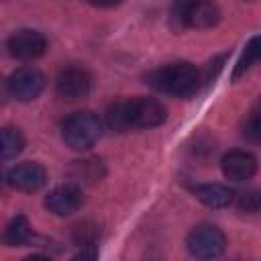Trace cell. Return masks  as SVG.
<instances>
[{
  "instance_id": "cell-1",
  "label": "cell",
  "mask_w": 261,
  "mask_h": 261,
  "mask_svg": "<svg viewBox=\"0 0 261 261\" xmlns=\"http://www.w3.org/2000/svg\"><path fill=\"white\" fill-rule=\"evenodd\" d=\"M165 118H167L165 106L159 100L147 96L118 100L106 112V122L116 133H124L130 128H153L163 124Z\"/></svg>"
},
{
  "instance_id": "cell-2",
  "label": "cell",
  "mask_w": 261,
  "mask_h": 261,
  "mask_svg": "<svg viewBox=\"0 0 261 261\" xmlns=\"http://www.w3.org/2000/svg\"><path fill=\"white\" fill-rule=\"evenodd\" d=\"M149 86L163 94H171L177 98H190L200 90L202 73L196 69V65L188 61H173L167 65H161L153 69L147 75Z\"/></svg>"
},
{
  "instance_id": "cell-3",
  "label": "cell",
  "mask_w": 261,
  "mask_h": 261,
  "mask_svg": "<svg viewBox=\"0 0 261 261\" xmlns=\"http://www.w3.org/2000/svg\"><path fill=\"white\" fill-rule=\"evenodd\" d=\"M102 135L100 118L90 110H80L69 114L61 124V137L67 147L75 151H86L94 147V143Z\"/></svg>"
},
{
  "instance_id": "cell-4",
  "label": "cell",
  "mask_w": 261,
  "mask_h": 261,
  "mask_svg": "<svg viewBox=\"0 0 261 261\" xmlns=\"http://www.w3.org/2000/svg\"><path fill=\"white\" fill-rule=\"evenodd\" d=\"M188 251L200 259L218 257L226 247V237L216 224H198L190 230L186 239Z\"/></svg>"
},
{
  "instance_id": "cell-5",
  "label": "cell",
  "mask_w": 261,
  "mask_h": 261,
  "mask_svg": "<svg viewBox=\"0 0 261 261\" xmlns=\"http://www.w3.org/2000/svg\"><path fill=\"white\" fill-rule=\"evenodd\" d=\"M6 49L20 61H33L47 51V39L35 29H18L8 37Z\"/></svg>"
},
{
  "instance_id": "cell-6",
  "label": "cell",
  "mask_w": 261,
  "mask_h": 261,
  "mask_svg": "<svg viewBox=\"0 0 261 261\" xmlns=\"http://www.w3.org/2000/svg\"><path fill=\"white\" fill-rule=\"evenodd\" d=\"M6 86L12 98H16L18 102H31L43 92L45 75L35 67H20L10 73Z\"/></svg>"
},
{
  "instance_id": "cell-7",
  "label": "cell",
  "mask_w": 261,
  "mask_h": 261,
  "mask_svg": "<svg viewBox=\"0 0 261 261\" xmlns=\"http://www.w3.org/2000/svg\"><path fill=\"white\" fill-rule=\"evenodd\" d=\"M90 88H92V75L86 67H80V65H71V67L61 69L57 80H55L57 94L61 98H67V100H77V98L88 96Z\"/></svg>"
},
{
  "instance_id": "cell-8",
  "label": "cell",
  "mask_w": 261,
  "mask_h": 261,
  "mask_svg": "<svg viewBox=\"0 0 261 261\" xmlns=\"http://www.w3.org/2000/svg\"><path fill=\"white\" fill-rule=\"evenodd\" d=\"M45 181H47L45 167L37 161L16 163L6 173V184L12 190H18V192H37L45 186Z\"/></svg>"
},
{
  "instance_id": "cell-9",
  "label": "cell",
  "mask_w": 261,
  "mask_h": 261,
  "mask_svg": "<svg viewBox=\"0 0 261 261\" xmlns=\"http://www.w3.org/2000/svg\"><path fill=\"white\" fill-rule=\"evenodd\" d=\"M84 204V192L77 184H63L49 192L45 198V208L57 216H69L77 212Z\"/></svg>"
},
{
  "instance_id": "cell-10",
  "label": "cell",
  "mask_w": 261,
  "mask_h": 261,
  "mask_svg": "<svg viewBox=\"0 0 261 261\" xmlns=\"http://www.w3.org/2000/svg\"><path fill=\"white\" fill-rule=\"evenodd\" d=\"M220 167H222V173L224 177L232 179V181H245L249 177L255 175L257 171V159L253 153L249 151H228L222 161H220Z\"/></svg>"
},
{
  "instance_id": "cell-11",
  "label": "cell",
  "mask_w": 261,
  "mask_h": 261,
  "mask_svg": "<svg viewBox=\"0 0 261 261\" xmlns=\"http://www.w3.org/2000/svg\"><path fill=\"white\" fill-rule=\"evenodd\" d=\"M196 198L208 208H226L232 202V190L222 184H202L194 188Z\"/></svg>"
},
{
  "instance_id": "cell-12",
  "label": "cell",
  "mask_w": 261,
  "mask_h": 261,
  "mask_svg": "<svg viewBox=\"0 0 261 261\" xmlns=\"http://www.w3.org/2000/svg\"><path fill=\"white\" fill-rule=\"evenodd\" d=\"M33 239V228L27 220V216H14L2 230V237L0 241L6 245V247H22V245H29Z\"/></svg>"
},
{
  "instance_id": "cell-13",
  "label": "cell",
  "mask_w": 261,
  "mask_h": 261,
  "mask_svg": "<svg viewBox=\"0 0 261 261\" xmlns=\"http://www.w3.org/2000/svg\"><path fill=\"white\" fill-rule=\"evenodd\" d=\"M24 149V137L14 126L0 128V159H14Z\"/></svg>"
},
{
  "instance_id": "cell-14",
  "label": "cell",
  "mask_w": 261,
  "mask_h": 261,
  "mask_svg": "<svg viewBox=\"0 0 261 261\" xmlns=\"http://www.w3.org/2000/svg\"><path fill=\"white\" fill-rule=\"evenodd\" d=\"M104 175V167L100 159H84L73 163V177L86 184H94Z\"/></svg>"
},
{
  "instance_id": "cell-15",
  "label": "cell",
  "mask_w": 261,
  "mask_h": 261,
  "mask_svg": "<svg viewBox=\"0 0 261 261\" xmlns=\"http://www.w3.org/2000/svg\"><path fill=\"white\" fill-rule=\"evenodd\" d=\"M257 59H259V37H251V41L247 43V47H245L241 59H239L237 65H234L232 80H239L241 75H245V73L251 69V65L257 63Z\"/></svg>"
},
{
  "instance_id": "cell-16",
  "label": "cell",
  "mask_w": 261,
  "mask_h": 261,
  "mask_svg": "<svg viewBox=\"0 0 261 261\" xmlns=\"http://www.w3.org/2000/svg\"><path fill=\"white\" fill-rule=\"evenodd\" d=\"M98 234H100L98 226H96L94 222H90V220H84V222L75 224V226H73V232H71L75 245H80L82 249H86V247H94L96 241H98Z\"/></svg>"
},
{
  "instance_id": "cell-17",
  "label": "cell",
  "mask_w": 261,
  "mask_h": 261,
  "mask_svg": "<svg viewBox=\"0 0 261 261\" xmlns=\"http://www.w3.org/2000/svg\"><path fill=\"white\" fill-rule=\"evenodd\" d=\"M243 135L249 139V141H259V135H261V124H259V110H251L249 118L245 120L243 124Z\"/></svg>"
},
{
  "instance_id": "cell-18",
  "label": "cell",
  "mask_w": 261,
  "mask_h": 261,
  "mask_svg": "<svg viewBox=\"0 0 261 261\" xmlns=\"http://www.w3.org/2000/svg\"><path fill=\"white\" fill-rule=\"evenodd\" d=\"M239 210L249 212V214H255L259 210V192H255V190L243 192L239 196Z\"/></svg>"
},
{
  "instance_id": "cell-19",
  "label": "cell",
  "mask_w": 261,
  "mask_h": 261,
  "mask_svg": "<svg viewBox=\"0 0 261 261\" xmlns=\"http://www.w3.org/2000/svg\"><path fill=\"white\" fill-rule=\"evenodd\" d=\"M88 2L98 8H112V6H118L122 0H88Z\"/></svg>"
},
{
  "instance_id": "cell-20",
  "label": "cell",
  "mask_w": 261,
  "mask_h": 261,
  "mask_svg": "<svg viewBox=\"0 0 261 261\" xmlns=\"http://www.w3.org/2000/svg\"><path fill=\"white\" fill-rule=\"evenodd\" d=\"M0 184H2V171H0Z\"/></svg>"
}]
</instances>
